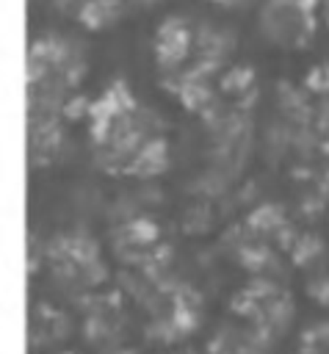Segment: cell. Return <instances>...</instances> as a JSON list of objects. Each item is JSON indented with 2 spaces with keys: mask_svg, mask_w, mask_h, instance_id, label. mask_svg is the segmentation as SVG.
I'll return each instance as SVG.
<instances>
[{
  "mask_svg": "<svg viewBox=\"0 0 329 354\" xmlns=\"http://www.w3.org/2000/svg\"><path fill=\"white\" fill-rule=\"evenodd\" d=\"M268 340L257 329L221 326L210 340V354H265Z\"/></svg>",
  "mask_w": 329,
  "mask_h": 354,
  "instance_id": "7a4b0ae2",
  "label": "cell"
},
{
  "mask_svg": "<svg viewBox=\"0 0 329 354\" xmlns=\"http://www.w3.org/2000/svg\"><path fill=\"white\" fill-rule=\"evenodd\" d=\"M315 122H318V133L329 141V83H326V91H323V97H321V105H318V116H315Z\"/></svg>",
  "mask_w": 329,
  "mask_h": 354,
  "instance_id": "277c9868",
  "label": "cell"
},
{
  "mask_svg": "<svg viewBox=\"0 0 329 354\" xmlns=\"http://www.w3.org/2000/svg\"><path fill=\"white\" fill-rule=\"evenodd\" d=\"M299 354H329V321H321L301 335Z\"/></svg>",
  "mask_w": 329,
  "mask_h": 354,
  "instance_id": "3957f363",
  "label": "cell"
},
{
  "mask_svg": "<svg viewBox=\"0 0 329 354\" xmlns=\"http://www.w3.org/2000/svg\"><path fill=\"white\" fill-rule=\"evenodd\" d=\"M213 3H218V6H224V8H243V6H252V3H257V0H213Z\"/></svg>",
  "mask_w": 329,
  "mask_h": 354,
  "instance_id": "5b68a950",
  "label": "cell"
},
{
  "mask_svg": "<svg viewBox=\"0 0 329 354\" xmlns=\"http://www.w3.org/2000/svg\"><path fill=\"white\" fill-rule=\"evenodd\" d=\"M318 11H321V22L329 28V0H318Z\"/></svg>",
  "mask_w": 329,
  "mask_h": 354,
  "instance_id": "8992f818",
  "label": "cell"
},
{
  "mask_svg": "<svg viewBox=\"0 0 329 354\" xmlns=\"http://www.w3.org/2000/svg\"><path fill=\"white\" fill-rule=\"evenodd\" d=\"M321 22L318 0H260L257 30L276 50H304Z\"/></svg>",
  "mask_w": 329,
  "mask_h": 354,
  "instance_id": "6da1fadb",
  "label": "cell"
}]
</instances>
